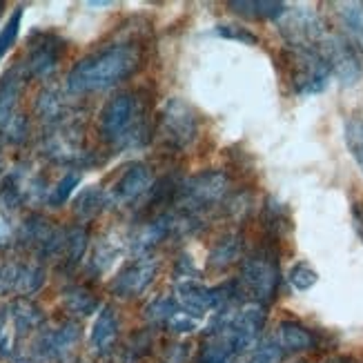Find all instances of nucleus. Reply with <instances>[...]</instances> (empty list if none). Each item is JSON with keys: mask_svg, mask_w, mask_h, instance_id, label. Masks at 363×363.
Segmentation results:
<instances>
[{"mask_svg": "<svg viewBox=\"0 0 363 363\" xmlns=\"http://www.w3.org/2000/svg\"><path fill=\"white\" fill-rule=\"evenodd\" d=\"M5 323H7V312L0 308V345L5 341Z\"/></svg>", "mask_w": 363, "mask_h": 363, "instance_id": "2f4dec72", "label": "nucleus"}, {"mask_svg": "<svg viewBox=\"0 0 363 363\" xmlns=\"http://www.w3.org/2000/svg\"><path fill=\"white\" fill-rule=\"evenodd\" d=\"M281 283V270L277 252L270 247H259L243 259L241 265V286L255 298V303H270L277 296Z\"/></svg>", "mask_w": 363, "mask_h": 363, "instance_id": "20e7f679", "label": "nucleus"}, {"mask_svg": "<svg viewBox=\"0 0 363 363\" xmlns=\"http://www.w3.org/2000/svg\"><path fill=\"white\" fill-rule=\"evenodd\" d=\"M0 16H3V3H0Z\"/></svg>", "mask_w": 363, "mask_h": 363, "instance_id": "72a5a7b5", "label": "nucleus"}, {"mask_svg": "<svg viewBox=\"0 0 363 363\" xmlns=\"http://www.w3.org/2000/svg\"><path fill=\"white\" fill-rule=\"evenodd\" d=\"M101 136L114 147H138L147 140L145 105L132 91L112 96L101 109Z\"/></svg>", "mask_w": 363, "mask_h": 363, "instance_id": "f03ea898", "label": "nucleus"}, {"mask_svg": "<svg viewBox=\"0 0 363 363\" xmlns=\"http://www.w3.org/2000/svg\"><path fill=\"white\" fill-rule=\"evenodd\" d=\"M177 310H181L179 301L177 298H172V296H161V298H156V301L147 308V317L156 323H167L169 317L174 314Z\"/></svg>", "mask_w": 363, "mask_h": 363, "instance_id": "bb28decb", "label": "nucleus"}, {"mask_svg": "<svg viewBox=\"0 0 363 363\" xmlns=\"http://www.w3.org/2000/svg\"><path fill=\"white\" fill-rule=\"evenodd\" d=\"M239 257H241V236L225 234L212 245L208 263L212 270H225V267H230Z\"/></svg>", "mask_w": 363, "mask_h": 363, "instance_id": "a211bd4d", "label": "nucleus"}, {"mask_svg": "<svg viewBox=\"0 0 363 363\" xmlns=\"http://www.w3.org/2000/svg\"><path fill=\"white\" fill-rule=\"evenodd\" d=\"M21 18H23V7L13 9L11 18L7 21V25L0 29V58H3L9 50L11 45L18 38V31H21Z\"/></svg>", "mask_w": 363, "mask_h": 363, "instance_id": "a878e982", "label": "nucleus"}, {"mask_svg": "<svg viewBox=\"0 0 363 363\" xmlns=\"http://www.w3.org/2000/svg\"><path fill=\"white\" fill-rule=\"evenodd\" d=\"M283 62H286L288 81L298 96L321 94L330 83V76H333L319 50L288 47V50L283 52Z\"/></svg>", "mask_w": 363, "mask_h": 363, "instance_id": "7ed1b4c3", "label": "nucleus"}, {"mask_svg": "<svg viewBox=\"0 0 363 363\" xmlns=\"http://www.w3.org/2000/svg\"><path fill=\"white\" fill-rule=\"evenodd\" d=\"M23 65L9 69L0 81V134L7 136L11 143H21L27 136V118L21 109V94L25 87Z\"/></svg>", "mask_w": 363, "mask_h": 363, "instance_id": "39448f33", "label": "nucleus"}, {"mask_svg": "<svg viewBox=\"0 0 363 363\" xmlns=\"http://www.w3.org/2000/svg\"><path fill=\"white\" fill-rule=\"evenodd\" d=\"M9 317L13 321V330H16V335H18V337L34 333V330H38L43 325V321H45L43 310L34 301L25 298V296L16 298V301L11 303Z\"/></svg>", "mask_w": 363, "mask_h": 363, "instance_id": "dca6fc26", "label": "nucleus"}, {"mask_svg": "<svg viewBox=\"0 0 363 363\" xmlns=\"http://www.w3.org/2000/svg\"><path fill=\"white\" fill-rule=\"evenodd\" d=\"M112 239H103L99 245H96V250H94V259H91V267L96 272H105L109 265L114 263V259H116V255H118V245H114V243H109Z\"/></svg>", "mask_w": 363, "mask_h": 363, "instance_id": "cd10ccee", "label": "nucleus"}, {"mask_svg": "<svg viewBox=\"0 0 363 363\" xmlns=\"http://www.w3.org/2000/svg\"><path fill=\"white\" fill-rule=\"evenodd\" d=\"M228 7L245 18H281L288 7L277 0H230Z\"/></svg>", "mask_w": 363, "mask_h": 363, "instance_id": "f3484780", "label": "nucleus"}, {"mask_svg": "<svg viewBox=\"0 0 363 363\" xmlns=\"http://www.w3.org/2000/svg\"><path fill=\"white\" fill-rule=\"evenodd\" d=\"M230 181L223 172H201V174L192 177L179 187L177 203L187 212H196L203 208H212L214 203L223 201L228 194Z\"/></svg>", "mask_w": 363, "mask_h": 363, "instance_id": "423d86ee", "label": "nucleus"}, {"mask_svg": "<svg viewBox=\"0 0 363 363\" xmlns=\"http://www.w3.org/2000/svg\"><path fill=\"white\" fill-rule=\"evenodd\" d=\"M339 7V18L348 31V36L354 47L363 52V3H341Z\"/></svg>", "mask_w": 363, "mask_h": 363, "instance_id": "412c9836", "label": "nucleus"}, {"mask_svg": "<svg viewBox=\"0 0 363 363\" xmlns=\"http://www.w3.org/2000/svg\"><path fill=\"white\" fill-rule=\"evenodd\" d=\"M325 363H354L350 357H335V359H330V361H325Z\"/></svg>", "mask_w": 363, "mask_h": 363, "instance_id": "473e14b6", "label": "nucleus"}, {"mask_svg": "<svg viewBox=\"0 0 363 363\" xmlns=\"http://www.w3.org/2000/svg\"><path fill=\"white\" fill-rule=\"evenodd\" d=\"M62 306H65L67 312L76 314V317H89L91 312L99 310L96 296L81 286H72L62 292Z\"/></svg>", "mask_w": 363, "mask_h": 363, "instance_id": "aec40b11", "label": "nucleus"}, {"mask_svg": "<svg viewBox=\"0 0 363 363\" xmlns=\"http://www.w3.org/2000/svg\"><path fill=\"white\" fill-rule=\"evenodd\" d=\"M45 283V270L36 263H7L0 267V294H34Z\"/></svg>", "mask_w": 363, "mask_h": 363, "instance_id": "f8f14e48", "label": "nucleus"}, {"mask_svg": "<svg viewBox=\"0 0 363 363\" xmlns=\"http://www.w3.org/2000/svg\"><path fill=\"white\" fill-rule=\"evenodd\" d=\"M279 29L290 47H306V50H317L325 38L323 23L312 9H288L281 16Z\"/></svg>", "mask_w": 363, "mask_h": 363, "instance_id": "6e6552de", "label": "nucleus"}, {"mask_svg": "<svg viewBox=\"0 0 363 363\" xmlns=\"http://www.w3.org/2000/svg\"><path fill=\"white\" fill-rule=\"evenodd\" d=\"M105 205H109L107 192H103L101 187H87L78 194L74 203V214L78 220H89L94 216H99L105 210Z\"/></svg>", "mask_w": 363, "mask_h": 363, "instance_id": "6ab92c4d", "label": "nucleus"}, {"mask_svg": "<svg viewBox=\"0 0 363 363\" xmlns=\"http://www.w3.org/2000/svg\"><path fill=\"white\" fill-rule=\"evenodd\" d=\"M165 325L169 328V333L187 335V333H192V330H196L199 319H196V317H192V314L185 312V310H177V312L169 317V321H167Z\"/></svg>", "mask_w": 363, "mask_h": 363, "instance_id": "c85d7f7f", "label": "nucleus"}, {"mask_svg": "<svg viewBox=\"0 0 363 363\" xmlns=\"http://www.w3.org/2000/svg\"><path fill=\"white\" fill-rule=\"evenodd\" d=\"M87 247V230L81 225H74L69 230H65V245H62V261H65L69 267H74L78 261L83 259Z\"/></svg>", "mask_w": 363, "mask_h": 363, "instance_id": "5701e85b", "label": "nucleus"}, {"mask_svg": "<svg viewBox=\"0 0 363 363\" xmlns=\"http://www.w3.org/2000/svg\"><path fill=\"white\" fill-rule=\"evenodd\" d=\"M118 314L112 306H103L96 314V321L91 325V333H89V348L94 354L105 357L112 352V348L116 345L118 339Z\"/></svg>", "mask_w": 363, "mask_h": 363, "instance_id": "4468645a", "label": "nucleus"}, {"mask_svg": "<svg viewBox=\"0 0 363 363\" xmlns=\"http://www.w3.org/2000/svg\"><path fill=\"white\" fill-rule=\"evenodd\" d=\"M288 281H290V286L298 292H308L310 288L317 286V281H319V274L317 270L306 263V261H298L290 267V272H288Z\"/></svg>", "mask_w": 363, "mask_h": 363, "instance_id": "b1692460", "label": "nucleus"}, {"mask_svg": "<svg viewBox=\"0 0 363 363\" xmlns=\"http://www.w3.org/2000/svg\"><path fill=\"white\" fill-rule=\"evenodd\" d=\"M78 183H81V172H76V169H69L65 177H62L56 187L52 189V194H50V205H54V208H58V205L65 203L72 192L78 187Z\"/></svg>", "mask_w": 363, "mask_h": 363, "instance_id": "393cba45", "label": "nucleus"}, {"mask_svg": "<svg viewBox=\"0 0 363 363\" xmlns=\"http://www.w3.org/2000/svg\"><path fill=\"white\" fill-rule=\"evenodd\" d=\"M140 65V50L132 43L107 45L103 50L81 58L67 76V89L74 94L103 91L125 78H130Z\"/></svg>", "mask_w": 363, "mask_h": 363, "instance_id": "f257e3e1", "label": "nucleus"}, {"mask_svg": "<svg viewBox=\"0 0 363 363\" xmlns=\"http://www.w3.org/2000/svg\"><path fill=\"white\" fill-rule=\"evenodd\" d=\"M161 132L169 145L187 150L196 140L199 118L196 112L181 99H169L161 109Z\"/></svg>", "mask_w": 363, "mask_h": 363, "instance_id": "0eeeda50", "label": "nucleus"}, {"mask_svg": "<svg viewBox=\"0 0 363 363\" xmlns=\"http://www.w3.org/2000/svg\"><path fill=\"white\" fill-rule=\"evenodd\" d=\"M156 272H159V259L138 257L123 267V270L114 277L109 288H112V292L121 298H134L147 290Z\"/></svg>", "mask_w": 363, "mask_h": 363, "instance_id": "9d476101", "label": "nucleus"}, {"mask_svg": "<svg viewBox=\"0 0 363 363\" xmlns=\"http://www.w3.org/2000/svg\"><path fill=\"white\" fill-rule=\"evenodd\" d=\"M317 50L323 56V60L328 62L330 72L339 78L341 85H354L361 78L363 67L357 56V47L350 40L335 36V34L333 36L325 34V38L321 40Z\"/></svg>", "mask_w": 363, "mask_h": 363, "instance_id": "1a4fd4ad", "label": "nucleus"}, {"mask_svg": "<svg viewBox=\"0 0 363 363\" xmlns=\"http://www.w3.org/2000/svg\"><path fill=\"white\" fill-rule=\"evenodd\" d=\"M216 34L223 36V38H230V40L245 43V45H257V36L252 34V31H247L245 27H239V25H218Z\"/></svg>", "mask_w": 363, "mask_h": 363, "instance_id": "c756f323", "label": "nucleus"}, {"mask_svg": "<svg viewBox=\"0 0 363 363\" xmlns=\"http://www.w3.org/2000/svg\"><path fill=\"white\" fill-rule=\"evenodd\" d=\"M277 343L281 352H306L314 348V335L296 321H281L277 328Z\"/></svg>", "mask_w": 363, "mask_h": 363, "instance_id": "2eb2a0df", "label": "nucleus"}, {"mask_svg": "<svg viewBox=\"0 0 363 363\" xmlns=\"http://www.w3.org/2000/svg\"><path fill=\"white\" fill-rule=\"evenodd\" d=\"M343 138H345V147H348L350 156L359 169L363 172V116H348L343 123Z\"/></svg>", "mask_w": 363, "mask_h": 363, "instance_id": "4be33fe9", "label": "nucleus"}, {"mask_svg": "<svg viewBox=\"0 0 363 363\" xmlns=\"http://www.w3.org/2000/svg\"><path fill=\"white\" fill-rule=\"evenodd\" d=\"M60 56H62V40L52 34H43L36 43H31L27 60L23 62V69L27 76L45 78L56 69Z\"/></svg>", "mask_w": 363, "mask_h": 363, "instance_id": "ddd939ff", "label": "nucleus"}, {"mask_svg": "<svg viewBox=\"0 0 363 363\" xmlns=\"http://www.w3.org/2000/svg\"><path fill=\"white\" fill-rule=\"evenodd\" d=\"M352 218H354V230L363 239V203H354L352 205Z\"/></svg>", "mask_w": 363, "mask_h": 363, "instance_id": "7c9ffc66", "label": "nucleus"}, {"mask_svg": "<svg viewBox=\"0 0 363 363\" xmlns=\"http://www.w3.org/2000/svg\"><path fill=\"white\" fill-rule=\"evenodd\" d=\"M152 169L145 163H132L123 169V174L116 179L112 189L107 192L109 205H128L136 199H140L152 187Z\"/></svg>", "mask_w": 363, "mask_h": 363, "instance_id": "9b49d317", "label": "nucleus"}]
</instances>
